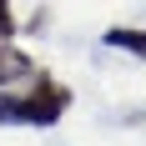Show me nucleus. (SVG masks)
I'll return each instance as SVG.
<instances>
[{
  "label": "nucleus",
  "mask_w": 146,
  "mask_h": 146,
  "mask_svg": "<svg viewBox=\"0 0 146 146\" xmlns=\"http://www.w3.org/2000/svg\"><path fill=\"white\" fill-rule=\"evenodd\" d=\"M71 101H76L71 86L35 66L20 86L0 91V126H56V121L71 111Z\"/></svg>",
  "instance_id": "f257e3e1"
},
{
  "label": "nucleus",
  "mask_w": 146,
  "mask_h": 146,
  "mask_svg": "<svg viewBox=\"0 0 146 146\" xmlns=\"http://www.w3.org/2000/svg\"><path fill=\"white\" fill-rule=\"evenodd\" d=\"M35 71V60L20 50V45H10V40H0V91L5 86H20L25 76Z\"/></svg>",
  "instance_id": "f03ea898"
},
{
  "label": "nucleus",
  "mask_w": 146,
  "mask_h": 146,
  "mask_svg": "<svg viewBox=\"0 0 146 146\" xmlns=\"http://www.w3.org/2000/svg\"><path fill=\"white\" fill-rule=\"evenodd\" d=\"M101 40L111 50H131V56L146 60V30H136V25H111V30H101Z\"/></svg>",
  "instance_id": "7ed1b4c3"
},
{
  "label": "nucleus",
  "mask_w": 146,
  "mask_h": 146,
  "mask_svg": "<svg viewBox=\"0 0 146 146\" xmlns=\"http://www.w3.org/2000/svg\"><path fill=\"white\" fill-rule=\"evenodd\" d=\"M15 35V10H10V0H0V40H10Z\"/></svg>",
  "instance_id": "20e7f679"
}]
</instances>
